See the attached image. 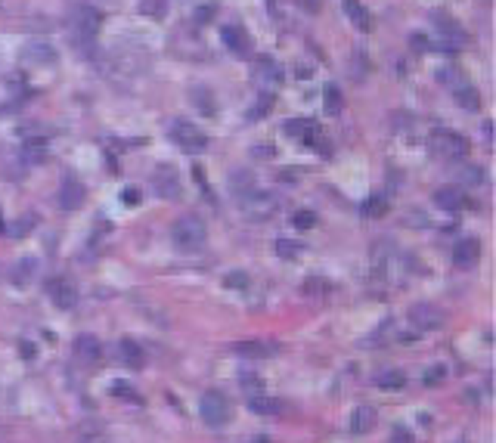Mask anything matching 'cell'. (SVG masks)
Segmentation results:
<instances>
[{
	"mask_svg": "<svg viewBox=\"0 0 496 443\" xmlns=\"http://www.w3.org/2000/svg\"><path fill=\"white\" fill-rule=\"evenodd\" d=\"M242 391L251 397V393H260V391H264V385H260V378H242Z\"/></svg>",
	"mask_w": 496,
	"mask_h": 443,
	"instance_id": "35",
	"label": "cell"
},
{
	"mask_svg": "<svg viewBox=\"0 0 496 443\" xmlns=\"http://www.w3.org/2000/svg\"><path fill=\"white\" fill-rule=\"evenodd\" d=\"M477 257H481V242H477L475 236L468 239H459L456 248H453V263H456L459 270H468L477 263Z\"/></svg>",
	"mask_w": 496,
	"mask_h": 443,
	"instance_id": "12",
	"label": "cell"
},
{
	"mask_svg": "<svg viewBox=\"0 0 496 443\" xmlns=\"http://www.w3.org/2000/svg\"><path fill=\"white\" fill-rule=\"evenodd\" d=\"M74 356H78V363H84V366H93V363L103 356L99 338L96 335H78L74 338Z\"/></svg>",
	"mask_w": 496,
	"mask_h": 443,
	"instance_id": "13",
	"label": "cell"
},
{
	"mask_svg": "<svg viewBox=\"0 0 496 443\" xmlns=\"http://www.w3.org/2000/svg\"><path fill=\"white\" fill-rule=\"evenodd\" d=\"M152 186H155V193L161 195V199H177L180 195V180H177V168L174 164H158L155 168V174H152Z\"/></svg>",
	"mask_w": 496,
	"mask_h": 443,
	"instance_id": "8",
	"label": "cell"
},
{
	"mask_svg": "<svg viewBox=\"0 0 496 443\" xmlns=\"http://www.w3.org/2000/svg\"><path fill=\"white\" fill-rule=\"evenodd\" d=\"M375 385L382 387V391H400V387H406V375H403L400 369H388V372H382L375 378Z\"/></svg>",
	"mask_w": 496,
	"mask_h": 443,
	"instance_id": "23",
	"label": "cell"
},
{
	"mask_svg": "<svg viewBox=\"0 0 496 443\" xmlns=\"http://www.w3.org/2000/svg\"><path fill=\"white\" fill-rule=\"evenodd\" d=\"M431 202L440 208V211H459V208H465V195H462V189L459 186H437L434 189V195H431Z\"/></svg>",
	"mask_w": 496,
	"mask_h": 443,
	"instance_id": "14",
	"label": "cell"
},
{
	"mask_svg": "<svg viewBox=\"0 0 496 443\" xmlns=\"http://www.w3.org/2000/svg\"><path fill=\"white\" fill-rule=\"evenodd\" d=\"M233 350L239 356L264 360V356H276L279 354V344H273V341H239V344H233Z\"/></svg>",
	"mask_w": 496,
	"mask_h": 443,
	"instance_id": "17",
	"label": "cell"
},
{
	"mask_svg": "<svg viewBox=\"0 0 496 443\" xmlns=\"http://www.w3.org/2000/svg\"><path fill=\"white\" fill-rule=\"evenodd\" d=\"M171 140L180 146L183 152H189V155H198V152H205L208 149V133L202 131V127H196L192 121H186V118H177V121H171Z\"/></svg>",
	"mask_w": 496,
	"mask_h": 443,
	"instance_id": "2",
	"label": "cell"
},
{
	"mask_svg": "<svg viewBox=\"0 0 496 443\" xmlns=\"http://www.w3.org/2000/svg\"><path fill=\"white\" fill-rule=\"evenodd\" d=\"M260 69H264L267 75L273 78V81H279V78H282V69H279V65L273 63V59H260Z\"/></svg>",
	"mask_w": 496,
	"mask_h": 443,
	"instance_id": "34",
	"label": "cell"
},
{
	"mask_svg": "<svg viewBox=\"0 0 496 443\" xmlns=\"http://www.w3.org/2000/svg\"><path fill=\"white\" fill-rule=\"evenodd\" d=\"M372 424H375V409H372V406H357L351 415L353 434H366V431H372Z\"/></svg>",
	"mask_w": 496,
	"mask_h": 443,
	"instance_id": "20",
	"label": "cell"
},
{
	"mask_svg": "<svg viewBox=\"0 0 496 443\" xmlns=\"http://www.w3.org/2000/svg\"><path fill=\"white\" fill-rule=\"evenodd\" d=\"M434 149H437L444 158H465L471 146H468V140H465L462 133L440 131V133H434Z\"/></svg>",
	"mask_w": 496,
	"mask_h": 443,
	"instance_id": "7",
	"label": "cell"
},
{
	"mask_svg": "<svg viewBox=\"0 0 496 443\" xmlns=\"http://www.w3.org/2000/svg\"><path fill=\"white\" fill-rule=\"evenodd\" d=\"M171 239H174V245H177L183 255H196V251L202 248L205 242H208V230H205L202 217H196V214H186V217H180L177 224H174Z\"/></svg>",
	"mask_w": 496,
	"mask_h": 443,
	"instance_id": "1",
	"label": "cell"
},
{
	"mask_svg": "<svg viewBox=\"0 0 496 443\" xmlns=\"http://www.w3.org/2000/svg\"><path fill=\"white\" fill-rule=\"evenodd\" d=\"M453 96H456V102L465 112H477V109H481V94H477L475 84H468V81H453Z\"/></svg>",
	"mask_w": 496,
	"mask_h": 443,
	"instance_id": "16",
	"label": "cell"
},
{
	"mask_svg": "<svg viewBox=\"0 0 496 443\" xmlns=\"http://www.w3.org/2000/svg\"><path fill=\"white\" fill-rule=\"evenodd\" d=\"M481 174H484L481 168H468V171H465V180H468V183H481L484 180Z\"/></svg>",
	"mask_w": 496,
	"mask_h": 443,
	"instance_id": "38",
	"label": "cell"
},
{
	"mask_svg": "<svg viewBox=\"0 0 496 443\" xmlns=\"http://www.w3.org/2000/svg\"><path fill=\"white\" fill-rule=\"evenodd\" d=\"M341 10H344V16H347V22H351L357 32H372V16H369V10L360 3V0H341Z\"/></svg>",
	"mask_w": 496,
	"mask_h": 443,
	"instance_id": "15",
	"label": "cell"
},
{
	"mask_svg": "<svg viewBox=\"0 0 496 443\" xmlns=\"http://www.w3.org/2000/svg\"><path fill=\"white\" fill-rule=\"evenodd\" d=\"M140 13H143V16H152V19H165L167 3H165V0H143Z\"/></svg>",
	"mask_w": 496,
	"mask_h": 443,
	"instance_id": "28",
	"label": "cell"
},
{
	"mask_svg": "<svg viewBox=\"0 0 496 443\" xmlns=\"http://www.w3.org/2000/svg\"><path fill=\"white\" fill-rule=\"evenodd\" d=\"M444 375H446V366H431L425 375H422V381H425V385H437Z\"/></svg>",
	"mask_w": 496,
	"mask_h": 443,
	"instance_id": "33",
	"label": "cell"
},
{
	"mask_svg": "<svg viewBox=\"0 0 496 443\" xmlns=\"http://www.w3.org/2000/svg\"><path fill=\"white\" fill-rule=\"evenodd\" d=\"M84 199H87L84 183L74 180V177H65V180H62V186H59V205H62V211H78V208L84 205Z\"/></svg>",
	"mask_w": 496,
	"mask_h": 443,
	"instance_id": "11",
	"label": "cell"
},
{
	"mask_svg": "<svg viewBox=\"0 0 496 443\" xmlns=\"http://www.w3.org/2000/svg\"><path fill=\"white\" fill-rule=\"evenodd\" d=\"M47 294H50V301H53L59 310H72V307L78 304V285H74L72 279H65V276H59V279L50 282Z\"/></svg>",
	"mask_w": 496,
	"mask_h": 443,
	"instance_id": "9",
	"label": "cell"
},
{
	"mask_svg": "<svg viewBox=\"0 0 496 443\" xmlns=\"http://www.w3.org/2000/svg\"><path fill=\"white\" fill-rule=\"evenodd\" d=\"M198 415H202V422L211 424V428H220V424H227V418H229V403H227V397H223L220 391L202 393V400H198Z\"/></svg>",
	"mask_w": 496,
	"mask_h": 443,
	"instance_id": "3",
	"label": "cell"
},
{
	"mask_svg": "<svg viewBox=\"0 0 496 443\" xmlns=\"http://www.w3.org/2000/svg\"><path fill=\"white\" fill-rule=\"evenodd\" d=\"M254 443H270V440H267V437H258V440H254Z\"/></svg>",
	"mask_w": 496,
	"mask_h": 443,
	"instance_id": "41",
	"label": "cell"
},
{
	"mask_svg": "<svg viewBox=\"0 0 496 443\" xmlns=\"http://www.w3.org/2000/svg\"><path fill=\"white\" fill-rule=\"evenodd\" d=\"M112 393L121 397V400H127V403H143V397L127 385V381H115V385H112Z\"/></svg>",
	"mask_w": 496,
	"mask_h": 443,
	"instance_id": "29",
	"label": "cell"
},
{
	"mask_svg": "<svg viewBox=\"0 0 496 443\" xmlns=\"http://www.w3.org/2000/svg\"><path fill=\"white\" fill-rule=\"evenodd\" d=\"M189 96L196 100V109H198V112L214 115V96L208 94V87H192V90H189Z\"/></svg>",
	"mask_w": 496,
	"mask_h": 443,
	"instance_id": "27",
	"label": "cell"
},
{
	"mask_svg": "<svg viewBox=\"0 0 496 443\" xmlns=\"http://www.w3.org/2000/svg\"><path fill=\"white\" fill-rule=\"evenodd\" d=\"M313 127H316V121H310V118H289L285 121V133H289L291 140H301V143Z\"/></svg>",
	"mask_w": 496,
	"mask_h": 443,
	"instance_id": "25",
	"label": "cell"
},
{
	"mask_svg": "<svg viewBox=\"0 0 496 443\" xmlns=\"http://www.w3.org/2000/svg\"><path fill=\"white\" fill-rule=\"evenodd\" d=\"M99 28H103V13L96 7H78V13H74V41L93 44Z\"/></svg>",
	"mask_w": 496,
	"mask_h": 443,
	"instance_id": "4",
	"label": "cell"
},
{
	"mask_svg": "<svg viewBox=\"0 0 496 443\" xmlns=\"http://www.w3.org/2000/svg\"><path fill=\"white\" fill-rule=\"evenodd\" d=\"M34 270H37L34 257H22V261L16 263V270H12V282H16V285H28V282L34 279Z\"/></svg>",
	"mask_w": 496,
	"mask_h": 443,
	"instance_id": "22",
	"label": "cell"
},
{
	"mask_svg": "<svg viewBox=\"0 0 496 443\" xmlns=\"http://www.w3.org/2000/svg\"><path fill=\"white\" fill-rule=\"evenodd\" d=\"M245 406L254 415H276V412H282V403L273 397H264V393H251V397L245 400Z\"/></svg>",
	"mask_w": 496,
	"mask_h": 443,
	"instance_id": "19",
	"label": "cell"
},
{
	"mask_svg": "<svg viewBox=\"0 0 496 443\" xmlns=\"http://www.w3.org/2000/svg\"><path fill=\"white\" fill-rule=\"evenodd\" d=\"M118 350H121V363H127L130 369H143V366H146V354H143V347L134 341V338H121Z\"/></svg>",
	"mask_w": 496,
	"mask_h": 443,
	"instance_id": "18",
	"label": "cell"
},
{
	"mask_svg": "<svg viewBox=\"0 0 496 443\" xmlns=\"http://www.w3.org/2000/svg\"><path fill=\"white\" fill-rule=\"evenodd\" d=\"M304 251L307 248H304L301 242H291V239H276V242H273V255L282 257V261H295V257H301Z\"/></svg>",
	"mask_w": 496,
	"mask_h": 443,
	"instance_id": "21",
	"label": "cell"
},
{
	"mask_svg": "<svg viewBox=\"0 0 496 443\" xmlns=\"http://www.w3.org/2000/svg\"><path fill=\"white\" fill-rule=\"evenodd\" d=\"M409 44H413L415 50H425V47H428V41L422 38V34H413V41H409Z\"/></svg>",
	"mask_w": 496,
	"mask_h": 443,
	"instance_id": "40",
	"label": "cell"
},
{
	"mask_svg": "<svg viewBox=\"0 0 496 443\" xmlns=\"http://www.w3.org/2000/svg\"><path fill=\"white\" fill-rule=\"evenodd\" d=\"M220 41H223V47H227L229 53H236V56H251V38H248V32L242 25H223L220 28Z\"/></svg>",
	"mask_w": 496,
	"mask_h": 443,
	"instance_id": "10",
	"label": "cell"
},
{
	"mask_svg": "<svg viewBox=\"0 0 496 443\" xmlns=\"http://www.w3.org/2000/svg\"><path fill=\"white\" fill-rule=\"evenodd\" d=\"M214 3H205V7H198L196 10V22H208V19H214Z\"/></svg>",
	"mask_w": 496,
	"mask_h": 443,
	"instance_id": "36",
	"label": "cell"
},
{
	"mask_svg": "<svg viewBox=\"0 0 496 443\" xmlns=\"http://www.w3.org/2000/svg\"><path fill=\"white\" fill-rule=\"evenodd\" d=\"M25 59H28V63H37V65H47L56 59V50L47 44H31V47H25Z\"/></svg>",
	"mask_w": 496,
	"mask_h": 443,
	"instance_id": "24",
	"label": "cell"
},
{
	"mask_svg": "<svg viewBox=\"0 0 496 443\" xmlns=\"http://www.w3.org/2000/svg\"><path fill=\"white\" fill-rule=\"evenodd\" d=\"M121 202L127 208H136V205H140V189H136V186H124L121 189Z\"/></svg>",
	"mask_w": 496,
	"mask_h": 443,
	"instance_id": "32",
	"label": "cell"
},
{
	"mask_svg": "<svg viewBox=\"0 0 496 443\" xmlns=\"http://www.w3.org/2000/svg\"><path fill=\"white\" fill-rule=\"evenodd\" d=\"M384 211H388V202H384L382 195H372V199H366V205H363V214H366V217H382Z\"/></svg>",
	"mask_w": 496,
	"mask_h": 443,
	"instance_id": "30",
	"label": "cell"
},
{
	"mask_svg": "<svg viewBox=\"0 0 496 443\" xmlns=\"http://www.w3.org/2000/svg\"><path fill=\"white\" fill-rule=\"evenodd\" d=\"M409 323H413L415 329H422V332H437V329H444L446 313L440 310V307H434V304H428V301H422V304H413V307H409Z\"/></svg>",
	"mask_w": 496,
	"mask_h": 443,
	"instance_id": "5",
	"label": "cell"
},
{
	"mask_svg": "<svg viewBox=\"0 0 496 443\" xmlns=\"http://www.w3.org/2000/svg\"><path fill=\"white\" fill-rule=\"evenodd\" d=\"M291 224H295L298 230H310V226H316V214L307 211V208H301V211L291 214Z\"/></svg>",
	"mask_w": 496,
	"mask_h": 443,
	"instance_id": "31",
	"label": "cell"
},
{
	"mask_svg": "<svg viewBox=\"0 0 496 443\" xmlns=\"http://www.w3.org/2000/svg\"><path fill=\"white\" fill-rule=\"evenodd\" d=\"M322 100H326V112H329V115H341V109H344V100H341V90L335 87V84H326V90H322Z\"/></svg>",
	"mask_w": 496,
	"mask_h": 443,
	"instance_id": "26",
	"label": "cell"
},
{
	"mask_svg": "<svg viewBox=\"0 0 496 443\" xmlns=\"http://www.w3.org/2000/svg\"><path fill=\"white\" fill-rule=\"evenodd\" d=\"M394 440H403V443H413V437H409V431H403V428H394Z\"/></svg>",
	"mask_w": 496,
	"mask_h": 443,
	"instance_id": "39",
	"label": "cell"
},
{
	"mask_svg": "<svg viewBox=\"0 0 496 443\" xmlns=\"http://www.w3.org/2000/svg\"><path fill=\"white\" fill-rule=\"evenodd\" d=\"M223 285H233V288H242L245 285V273H239V270H236V273H229L227 279H223Z\"/></svg>",
	"mask_w": 496,
	"mask_h": 443,
	"instance_id": "37",
	"label": "cell"
},
{
	"mask_svg": "<svg viewBox=\"0 0 496 443\" xmlns=\"http://www.w3.org/2000/svg\"><path fill=\"white\" fill-rule=\"evenodd\" d=\"M279 202L273 199L270 193H264V189H248V193H242V211L251 214V217H270L273 211H276Z\"/></svg>",
	"mask_w": 496,
	"mask_h": 443,
	"instance_id": "6",
	"label": "cell"
}]
</instances>
